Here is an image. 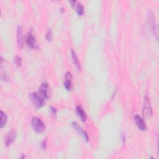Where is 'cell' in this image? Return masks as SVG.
<instances>
[{"mask_svg": "<svg viewBox=\"0 0 159 159\" xmlns=\"http://www.w3.org/2000/svg\"><path fill=\"white\" fill-rule=\"evenodd\" d=\"M41 147L43 149H45L47 148V144H46V141L45 140H44L41 142Z\"/></svg>", "mask_w": 159, "mask_h": 159, "instance_id": "18", "label": "cell"}, {"mask_svg": "<svg viewBox=\"0 0 159 159\" xmlns=\"http://www.w3.org/2000/svg\"><path fill=\"white\" fill-rule=\"evenodd\" d=\"M17 136V132L15 129H12L6 136L5 138V144L6 146H10L15 140Z\"/></svg>", "mask_w": 159, "mask_h": 159, "instance_id": "6", "label": "cell"}, {"mask_svg": "<svg viewBox=\"0 0 159 159\" xmlns=\"http://www.w3.org/2000/svg\"><path fill=\"white\" fill-rule=\"evenodd\" d=\"M71 55H72V61H73V64L75 66V67L77 68V69L80 72L81 70H82V68H81V65H80V62L76 55V53L74 52L73 50L72 49L71 50Z\"/></svg>", "mask_w": 159, "mask_h": 159, "instance_id": "11", "label": "cell"}, {"mask_svg": "<svg viewBox=\"0 0 159 159\" xmlns=\"http://www.w3.org/2000/svg\"><path fill=\"white\" fill-rule=\"evenodd\" d=\"M14 62L15 64L17 66V67H21L23 63V60L21 59V57H19V56H16L14 58Z\"/></svg>", "mask_w": 159, "mask_h": 159, "instance_id": "15", "label": "cell"}, {"mask_svg": "<svg viewBox=\"0 0 159 159\" xmlns=\"http://www.w3.org/2000/svg\"><path fill=\"white\" fill-rule=\"evenodd\" d=\"M52 37H53L52 32L51 29H48L47 32V34H46V39L48 42H50L52 39Z\"/></svg>", "mask_w": 159, "mask_h": 159, "instance_id": "17", "label": "cell"}, {"mask_svg": "<svg viewBox=\"0 0 159 159\" xmlns=\"http://www.w3.org/2000/svg\"><path fill=\"white\" fill-rule=\"evenodd\" d=\"M32 126L34 132L37 134H42L45 130V126L41 119L35 117L32 119Z\"/></svg>", "mask_w": 159, "mask_h": 159, "instance_id": "2", "label": "cell"}, {"mask_svg": "<svg viewBox=\"0 0 159 159\" xmlns=\"http://www.w3.org/2000/svg\"><path fill=\"white\" fill-rule=\"evenodd\" d=\"M29 99L34 107L37 108H40L45 104V99L39 94V93H31L29 94Z\"/></svg>", "mask_w": 159, "mask_h": 159, "instance_id": "1", "label": "cell"}, {"mask_svg": "<svg viewBox=\"0 0 159 159\" xmlns=\"http://www.w3.org/2000/svg\"><path fill=\"white\" fill-rule=\"evenodd\" d=\"M71 5H72V7H74L75 6V4H76V2L75 1H71L69 2Z\"/></svg>", "mask_w": 159, "mask_h": 159, "instance_id": "19", "label": "cell"}, {"mask_svg": "<svg viewBox=\"0 0 159 159\" xmlns=\"http://www.w3.org/2000/svg\"><path fill=\"white\" fill-rule=\"evenodd\" d=\"M142 114H143L144 117L145 118H150L153 115L152 108L151 104H150V99L147 96V95H145L144 97Z\"/></svg>", "mask_w": 159, "mask_h": 159, "instance_id": "3", "label": "cell"}, {"mask_svg": "<svg viewBox=\"0 0 159 159\" xmlns=\"http://www.w3.org/2000/svg\"><path fill=\"white\" fill-rule=\"evenodd\" d=\"M0 115H1V123H0V128H3L6 124L8 118H7L6 115L3 111H0Z\"/></svg>", "mask_w": 159, "mask_h": 159, "instance_id": "13", "label": "cell"}, {"mask_svg": "<svg viewBox=\"0 0 159 159\" xmlns=\"http://www.w3.org/2000/svg\"><path fill=\"white\" fill-rule=\"evenodd\" d=\"M72 127L75 129V131H77L80 134H81L82 136V137H83L84 140L86 141V142H88V140H89V137H88V136L87 134V133L83 131L82 128L78 124V123H77L76 122H73L72 123Z\"/></svg>", "mask_w": 159, "mask_h": 159, "instance_id": "9", "label": "cell"}, {"mask_svg": "<svg viewBox=\"0 0 159 159\" xmlns=\"http://www.w3.org/2000/svg\"><path fill=\"white\" fill-rule=\"evenodd\" d=\"M50 115L52 118H56V116H57V110L56 108H54V107H50Z\"/></svg>", "mask_w": 159, "mask_h": 159, "instance_id": "16", "label": "cell"}, {"mask_svg": "<svg viewBox=\"0 0 159 159\" xmlns=\"http://www.w3.org/2000/svg\"><path fill=\"white\" fill-rule=\"evenodd\" d=\"M76 113L79 118L83 122H85L86 120V115L83 108L80 106H77L76 108Z\"/></svg>", "mask_w": 159, "mask_h": 159, "instance_id": "12", "label": "cell"}, {"mask_svg": "<svg viewBox=\"0 0 159 159\" xmlns=\"http://www.w3.org/2000/svg\"><path fill=\"white\" fill-rule=\"evenodd\" d=\"M17 42L19 48H23L24 45V36H23V27L19 26L17 31Z\"/></svg>", "mask_w": 159, "mask_h": 159, "instance_id": "10", "label": "cell"}, {"mask_svg": "<svg viewBox=\"0 0 159 159\" xmlns=\"http://www.w3.org/2000/svg\"><path fill=\"white\" fill-rule=\"evenodd\" d=\"M39 94L45 100L48 99L50 96V90L49 85L47 83H43L39 88Z\"/></svg>", "mask_w": 159, "mask_h": 159, "instance_id": "4", "label": "cell"}, {"mask_svg": "<svg viewBox=\"0 0 159 159\" xmlns=\"http://www.w3.org/2000/svg\"><path fill=\"white\" fill-rule=\"evenodd\" d=\"M135 122L137 126L140 131H147V128L145 122L144 121V119L142 118L140 116L136 115L135 116Z\"/></svg>", "mask_w": 159, "mask_h": 159, "instance_id": "7", "label": "cell"}, {"mask_svg": "<svg viewBox=\"0 0 159 159\" xmlns=\"http://www.w3.org/2000/svg\"><path fill=\"white\" fill-rule=\"evenodd\" d=\"M77 13L78 16H83L84 14V7L82 3H79L77 7Z\"/></svg>", "mask_w": 159, "mask_h": 159, "instance_id": "14", "label": "cell"}, {"mask_svg": "<svg viewBox=\"0 0 159 159\" xmlns=\"http://www.w3.org/2000/svg\"><path fill=\"white\" fill-rule=\"evenodd\" d=\"M26 45L28 48H29L31 49H33V48H36V47L37 45V42H36V37H35L34 34L32 31H31L29 32V34L27 36V38H26Z\"/></svg>", "mask_w": 159, "mask_h": 159, "instance_id": "5", "label": "cell"}, {"mask_svg": "<svg viewBox=\"0 0 159 159\" xmlns=\"http://www.w3.org/2000/svg\"><path fill=\"white\" fill-rule=\"evenodd\" d=\"M122 140H123V143H124V142H125V137H124V135H123L122 136Z\"/></svg>", "mask_w": 159, "mask_h": 159, "instance_id": "20", "label": "cell"}, {"mask_svg": "<svg viewBox=\"0 0 159 159\" xmlns=\"http://www.w3.org/2000/svg\"><path fill=\"white\" fill-rule=\"evenodd\" d=\"M64 87L67 91H71L73 88L72 75L69 72L65 74V80L64 82Z\"/></svg>", "mask_w": 159, "mask_h": 159, "instance_id": "8", "label": "cell"}]
</instances>
